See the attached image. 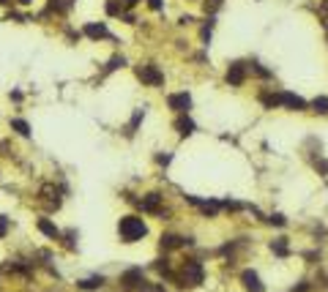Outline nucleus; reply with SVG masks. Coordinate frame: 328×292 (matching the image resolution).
Wrapping results in <instances>:
<instances>
[{"mask_svg": "<svg viewBox=\"0 0 328 292\" xmlns=\"http://www.w3.org/2000/svg\"><path fill=\"white\" fill-rule=\"evenodd\" d=\"M148 221L143 219V213H126L118 219V240L126 246H134V243L148 237Z\"/></svg>", "mask_w": 328, "mask_h": 292, "instance_id": "f257e3e1", "label": "nucleus"}, {"mask_svg": "<svg viewBox=\"0 0 328 292\" xmlns=\"http://www.w3.org/2000/svg\"><path fill=\"white\" fill-rule=\"evenodd\" d=\"M205 284V265L197 257H186L178 265V289H197Z\"/></svg>", "mask_w": 328, "mask_h": 292, "instance_id": "f03ea898", "label": "nucleus"}, {"mask_svg": "<svg viewBox=\"0 0 328 292\" xmlns=\"http://www.w3.org/2000/svg\"><path fill=\"white\" fill-rule=\"evenodd\" d=\"M134 77H137L139 85L151 87V90H164V82H167L162 66H156V63H137L134 66Z\"/></svg>", "mask_w": 328, "mask_h": 292, "instance_id": "7ed1b4c3", "label": "nucleus"}, {"mask_svg": "<svg viewBox=\"0 0 328 292\" xmlns=\"http://www.w3.org/2000/svg\"><path fill=\"white\" fill-rule=\"evenodd\" d=\"M249 63L246 60H230L224 69V82L230 87H244L246 82H249Z\"/></svg>", "mask_w": 328, "mask_h": 292, "instance_id": "20e7f679", "label": "nucleus"}, {"mask_svg": "<svg viewBox=\"0 0 328 292\" xmlns=\"http://www.w3.org/2000/svg\"><path fill=\"white\" fill-rule=\"evenodd\" d=\"M276 110H287V112H306L309 110V101L301 99L298 93L276 87Z\"/></svg>", "mask_w": 328, "mask_h": 292, "instance_id": "39448f33", "label": "nucleus"}, {"mask_svg": "<svg viewBox=\"0 0 328 292\" xmlns=\"http://www.w3.org/2000/svg\"><path fill=\"white\" fill-rule=\"evenodd\" d=\"M143 281H145V270L139 268V265H134V268L120 270V276H118V289H120V292H137L139 287H143Z\"/></svg>", "mask_w": 328, "mask_h": 292, "instance_id": "423d86ee", "label": "nucleus"}, {"mask_svg": "<svg viewBox=\"0 0 328 292\" xmlns=\"http://www.w3.org/2000/svg\"><path fill=\"white\" fill-rule=\"evenodd\" d=\"M164 104H167V110H170L172 115H189L194 101H192L189 90H175V93H170V96L164 99Z\"/></svg>", "mask_w": 328, "mask_h": 292, "instance_id": "0eeeda50", "label": "nucleus"}, {"mask_svg": "<svg viewBox=\"0 0 328 292\" xmlns=\"http://www.w3.org/2000/svg\"><path fill=\"white\" fill-rule=\"evenodd\" d=\"M79 30H82V36L88 38V41H93V44H99V41H110V38H112L110 25H107V22H99V19H93V22H85Z\"/></svg>", "mask_w": 328, "mask_h": 292, "instance_id": "6e6552de", "label": "nucleus"}, {"mask_svg": "<svg viewBox=\"0 0 328 292\" xmlns=\"http://www.w3.org/2000/svg\"><path fill=\"white\" fill-rule=\"evenodd\" d=\"M33 224H36V232H38V235H44L46 240H52V243H58V240H60V235H63V229H60L58 224H55V219H50L46 213H44V216H38V219L33 221Z\"/></svg>", "mask_w": 328, "mask_h": 292, "instance_id": "1a4fd4ad", "label": "nucleus"}, {"mask_svg": "<svg viewBox=\"0 0 328 292\" xmlns=\"http://www.w3.org/2000/svg\"><path fill=\"white\" fill-rule=\"evenodd\" d=\"M238 281H241V287H244L246 292H265V284H263V278H260V273L254 268H244L238 273Z\"/></svg>", "mask_w": 328, "mask_h": 292, "instance_id": "9d476101", "label": "nucleus"}, {"mask_svg": "<svg viewBox=\"0 0 328 292\" xmlns=\"http://www.w3.org/2000/svg\"><path fill=\"white\" fill-rule=\"evenodd\" d=\"M172 128L178 131L180 139H189L192 134L197 131V123H194L192 112H189V115H175V120H172Z\"/></svg>", "mask_w": 328, "mask_h": 292, "instance_id": "9b49d317", "label": "nucleus"}, {"mask_svg": "<svg viewBox=\"0 0 328 292\" xmlns=\"http://www.w3.org/2000/svg\"><path fill=\"white\" fill-rule=\"evenodd\" d=\"M271 251L279 257V260H287V257L293 254V243H290V237H285V235H279V237H273V240L268 243Z\"/></svg>", "mask_w": 328, "mask_h": 292, "instance_id": "f8f14e48", "label": "nucleus"}, {"mask_svg": "<svg viewBox=\"0 0 328 292\" xmlns=\"http://www.w3.org/2000/svg\"><path fill=\"white\" fill-rule=\"evenodd\" d=\"M104 284H107V278L96 273V276H90V278H79L77 289L79 292H99V289H104Z\"/></svg>", "mask_w": 328, "mask_h": 292, "instance_id": "ddd939ff", "label": "nucleus"}, {"mask_svg": "<svg viewBox=\"0 0 328 292\" xmlns=\"http://www.w3.org/2000/svg\"><path fill=\"white\" fill-rule=\"evenodd\" d=\"M9 128L17 134V137H22V139H30V134H33L30 123L25 118H19V115H17V118H9Z\"/></svg>", "mask_w": 328, "mask_h": 292, "instance_id": "4468645a", "label": "nucleus"}, {"mask_svg": "<svg viewBox=\"0 0 328 292\" xmlns=\"http://www.w3.org/2000/svg\"><path fill=\"white\" fill-rule=\"evenodd\" d=\"M77 237H79V232H77V229H66V232L60 235L58 246H63L66 251H77V246H79V243H77Z\"/></svg>", "mask_w": 328, "mask_h": 292, "instance_id": "2eb2a0df", "label": "nucleus"}, {"mask_svg": "<svg viewBox=\"0 0 328 292\" xmlns=\"http://www.w3.org/2000/svg\"><path fill=\"white\" fill-rule=\"evenodd\" d=\"M309 110H312V115H317V118H328V96H314L309 101Z\"/></svg>", "mask_w": 328, "mask_h": 292, "instance_id": "dca6fc26", "label": "nucleus"}, {"mask_svg": "<svg viewBox=\"0 0 328 292\" xmlns=\"http://www.w3.org/2000/svg\"><path fill=\"white\" fill-rule=\"evenodd\" d=\"M123 3L120 0H104V14L110 19H120V14H123Z\"/></svg>", "mask_w": 328, "mask_h": 292, "instance_id": "f3484780", "label": "nucleus"}, {"mask_svg": "<svg viewBox=\"0 0 328 292\" xmlns=\"http://www.w3.org/2000/svg\"><path fill=\"white\" fill-rule=\"evenodd\" d=\"M123 66H126V58H123V55H118V52H115V55H112V58H110V60H107V63H104L102 74H112V71H120V69H123Z\"/></svg>", "mask_w": 328, "mask_h": 292, "instance_id": "a211bd4d", "label": "nucleus"}, {"mask_svg": "<svg viewBox=\"0 0 328 292\" xmlns=\"http://www.w3.org/2000/svg\"><path fill=\"white\" fill-rule=\"evenodd\" d=\"M224 0H203V14L205 17H216L219 11H222Z\"/></svg>", "mask_w": 328, "mask_h": 292, "instance_id": "6ab92c4d", "label": "nucleus"}, {"mask_svg": "<svg viewBox=\"0 0 328 292\" xmlns=\"http://www.w3.org/2000/svg\"><path fill=\"white\" fill-rule=\"evenodd\" d=\"M265 224H271V227H279V229H282V227H287V219H285L282 213H268V216H265Z\"/></svg>", "mask_w": 328, "mask_h": 292, "instance_id": "aec40b11", "label": "nucleus"}, {"mask_svg": "<svg viewBox=\"0 0 328 292\" xmlns=\"http://www.w3.org/2000/svg\"><path fill=\"white\" fill-rule=\"evenodd\" d=\"M9 232H11V219L9 216H0V240L9 237Z\"/></svg>", "mask_w": 328, "mask_h": 292, "instance_id": "412c9836", "label": "nucleus"}, {"mask_svg": "<svg viewBox=\"0 0 328 292\" xmlns=\"http://www.w3.org/2000/svg\"><path fill=\"white\" fill-rule=\"evenodd\" d=\"M145 6H148L151 11H156V14H162L167 3H164V0H145Z\"/></svg>", "mask_w": 328, "mask_h": 292, "instance_id": "4be33fe9", "label": "nucleus"}, {"mask_svg": "<svg viewBox=\"0 0 328 292\" xmlns=\"http://www.w3.org/2000/svg\"><path fill=\"white\" fill-rule=\"evenodd\" d=\"M170 161H172V153H170V151H162V153H156V164H159V167H167V164H170Z\"/></svg>", "mask_w": 328, "mask_h": 292, "instance_id": "5701e85b", "label": "nucleus"}, {"mask_svg": "<svg viewBox=\"0 0 328 292\" xmlns=\"http://www.w3.org/2000/svg\"><path fill=\"white\" fill-rule=\"evenodd\" d=\"M120 3H123V9H126V11H134L137 6H143V3H145V0H120Z\"/></svg>", "mask_w": 328, "mask_h": 292, "instance_id": "b1692460", "label": "nucleus"}, {"mask_svg": "<svg viewBox=\"0 0 328 292\" xmlns=\"http://www.w3.org/2000/svg\"><path fill=\"white\" fill-rule=\"evenodd\" d=\"M33 3H36V0H14V9H25V11H28Z\"/></svg>", "mask_w": 328, "mask_h": 292, "instance_id": "393cba45", "label": "nucleus"}]
</instances>
